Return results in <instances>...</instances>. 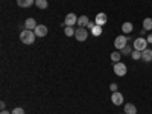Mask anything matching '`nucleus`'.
Masks as SVG:
<instances>
[{
    "mask_svg": "<svg viewBox=\"0 0 152 114\" xmlns=\"http://www.w3.org/2000/svg\"><path fill=\"white\" fill-rule=\"evenodd\" d=\"M35 38H37L35 32H34V31H29V29H24V31H21V34H20V40H21V43H23V44H26V46L34 44Z\"/></svg>",
    "mask_w": 152,
    "mask_h": 114,
    "instance_id": "1",
    "label": "nucleus"
},
{
    "mask_svg": "<svg viewBox=\"0 0 152 114\" xmlns=\"http://www.w3.org/2000/svg\"><path fill=\"white\" fill-rule=\"evenodd\" d=\"M148 40L146 38H143V37H140V38H135L134 40V43H132V46H134V49L135 50H140V52H143V50H146L148 49Z\"/></svg>",
    "mask_w": 152,
    "mask_h": 114,
    "instance_id": "2",
    "label": "nucleus"
},
{
    "mask_svg": "<svg viewBox=\"0 0 152 114\" xmlns=\"http://www.w3.org/2000/svg\"><path fill=\"white\" fill-rule=\"evenodd\" d=\"M75 37H76L78 41H85L88 38V29L87 28H78L76 32H75Z\"/></svg>",
    "mask_w": 152,
    "mask_h": 114,
    "instance_id": "3",
    "label": "nucleus"
},
{
    "mask_svg": "<svg viewBox=\"0 0 152 114\" xmlns=\"http://www.w3.org/2000/svg\"><path fill=\"white\" fill-rule=\"evenodd\" d=\"M126 43H128V38H126V35H119L116 40H114V47H116L117 50H122V49L126 46Z\"/></svg>",
    "mask_w": 152,
    "mask_h": 114,
    "instance_id": "4",
    "label": "nucleus"
},
{
    "mask_svg": "<svg viewBox=\"0 0 152 114\" xmlns=\"http://www.w3.org/2000/svg\"><path fill=\"white\" fill-rule=\"evenodd\" d=\"M126 72H128V69H126L123 62H114V73L117 76H125Z\"/></svg>",
    "mask_w": 152,
    "mask_h": 114,
    "instance_id": "5",
    "label": "nucleus"
},
{
    "mask_svg": "<svg viewBox=\"0 0 152 114\" xmlns=\"http://www.w3.org/2000/svg\"><path fill=\"white\" fill-rule=\"evenodd\" d=\"M111 102H113L114 105L120 107V105L123 104V94L119 93V91H114V93L111 94Z\"/></svg>",
    "mask_w": 152,
    "mask_h": 114,
    "instance_id": "6",
    "label": "nucleus"
},
{
    "mask_svg": "<svg viewBox=\"0 0 152 114\" xmlns=\"http://www.w3.org/2000/svg\"><path fill=\"white\" fill-rule=\"evenodd\" d=\"M76 23H78V17H76L73 12H70V14L66 15V18H64V26H73V24H76Z\"/></svg>",
    "mask_w": 152,
    "mask_h": 114,
    "instance_id": "7",
    "label": "nucleus"
},
{
    "mask_svg": "<svg viewBox=\"0 0 152 114\" xmlns=\"http://www.w3.org/2000/svg\"><path fill=\"white\" fill-rule=\"evenodd\" d=\"M107 21H108V17H107L105 12H99L96 15V20H94V23L97 26H104V24H107Z\"/></svg>",
    "mask_w": 152,
    "mask_h": 114,
    "instance_id": "8",
    "label": "nucleus"
},
{
    "mask_svg": "<svg viewBox=\"0 0 152 114\" xmlns=\"http://www.w3.org/2000/svg\"><path fill=\"white\" fill-rule=\"evenodd\" d=\"M35 35L38 37V38H43V37H46L47 35V28L44 26V24H38V26L35 28Z\"/></svg>",
    "mask_w": 152,
    "mask_h": 114,
    "instance_id": "9",
    "label": "nucleus"
},
{
    "mask_svg": "<svg viewBox=\"0 0 152 114\" xmlns=\"http://www.w3.org/2000/svg\"><path fill=\"white\" fill-rule=\"evenodd\" d=\"M38 26V24H37V21H35V18H28L26 21H24V28H26V29H29V31H35V28Z\"/></svg>",
    "mask_w": 152,
    "mask_h": 114,
    "instance_id": "10",
    "label": "nucleus"
},
{
    "mask_svg": "<svg viewBox=\"0 0 152 114\" xmlns=\"http://www.w3.org/2000/svg\"><path fill=\"white\" fill-rule=\"evenodd\" d=\"M142 59L145 62H151L152 61V49H146L142 52Z\"/></svg>",
    "mask_w": 152,
    "mask_h": 114,
    "instance_id": "11",
    "label": "nucleus"
},
{
    "mask_svg": "<svg viewBox=\"0 0 152 114\" xmlns=\"http://www.w3.org/2000/svg\"><path fill=\"white\" fill-rule=\"evenodd\" d=\"M132 31H134V26H132L131 21H125V23L122 24V32H123V34H131Z\"/></svg>",
    "mask_w": 152,
    "mask_h": 114,
    "instance_id": "12",
    "label": "nucleus"
},
{
    "mask_svg": "<svg viewBox=\"0 0 152 114\" xmlns=\"http://www.w3.org/2000/svg\"><path fill=\"white\" fill-rule=\"evenodd\" d=\"M90 23V20H88V17L87 15H81V17H78V26L79 28H87V24Z\"/></svg>",
    "mask_w": 152,
    "mask_h": 114,
    "instance_id": "13",
    "label": "nucleus"
},
{
    "mask_svg": "<svg viewBox=\"0 0 152 114\" xmlns=\"http://www.w3.org/2000/svg\"><path fill=\"white\" fill-rule=\"evenodd\" d=\"M35 3V0H17V5L21 8H31Z\"/></svg>",
    "mask_w": 152,
    "mask_h": 114,
    "instance_id": "14",
    "label": "nucleus"
},
{
    "mask_svg": "<svg viewBox=\"0 0 152 114\" xmlns=\"http://www.w3.org/2000/svg\"><path fill=\"white\" fill-rule=\"evenodd\" d=\"M125 114H137V108L132 104H126L125 105Z\"/></svg>",
    "mask_w": 152,
    "mask_h": 114,
    "instance_id": "15",
    "label": "nucleus"
},
{
    "mask_svg": "<svg viewBox=\"0 0 152 114\" xmlns=\"http://www.w3.org/2000/svg\"><path fill=\"white\" fill-rule=\"evenodd\" d=\"M143 29L148 32V31H152V18L151 17H148V18H145L143 20Z\"/></svg>",
    "mask_w": 152,
    "mask_h": 114,
    "instance_id": "16",
    "label": "nucleus"
},
{
    "mask_svg": "<svg viewBox=\"0 0 152 114\" xmlns=\"http://www.w3.org/2000/svg\"><path fill=\"white\" fill-rule=\"evenodd\" d=\"M35 5L40 8V9H47L49 2H47V0H35Z\"/></svg>",
    "mask_w": 152,
    "mask_h": 114,
    "instance_id": "17",
    "label": "nucleus"
},
{
    "mask_svg": "<svg viewBox=\"0 0 152 114\" xmlns=\"http://www.w3.org/2000/svg\"><path fill=\"white\" fill-rule=\"evenodd\" d=\"M91 35L100 37V35H102V26H97V24H94V28L91 29Z\"/></svg>",
    "mask_w": 152,
    "mask_h": 114,
    "instance_id": "18",
    "label": "nucleus"
},
{
    "mask_svg": "<svg viewBox=\"0 0 152 114\" xmlns=\"http://www.w3.org/2000/svg\"><path fill=\"white\" fill-rule=\"evenodd\" d=\"M120 58H122V53L119 52V50H116V52L111 53V59L113 62H120Z\"/></svg>",
    "mask_w": 152,
    "mask_h": 114,
    "instance_id": "19",
    "label": "nucleus"
},
{
    "mask_svg": "<svg viewBox=\"0 0 152 114\" xmlns=\"http://www.w3.org/2000/svg\"><path fill=\"white\" fill-rule=\"evenodd\" d=\"M131 58L134 59V61H138V59H142V52L140 50H132V53H131Z\"/></svg>",
    "mask_w": 152,
    "mask_h": 114,
    "instance_id": "20",
    "label": "nucleus"
},
{
    "mask_svg": "<svg viewBox=\"0 0 152 114\" xmlns=\"http://www.w3.org/2000/svg\"><path fill=\"white\" fill-rule=\"evenodd\" d=\"M75 32H76V31L73 29V26H66V28H64V34H66L67 37H73Z\"/></svg>",
    "mask_w": 152,
    "mask_h": 114,
    "instance_id": "21",
    "label": "nucleus"
},
{
    "mask_svg": "<svg viewBox=\"0 0 152 114\" xmlns=\"http://www.w3.org/2000/svg\"><path fill=\"white\" fill-rule=\"evenodd\" d=\"M120 53H123V55H131L132 53V49H131V46H128V44H126L122 50H120Z\"/></svg>",
    "mask_w": 152,
    "mask_h": 114,
    "instance_id": "22",
    "label": "nucleus"
},
{
    "mask_svg": "<svg viewBox=\"0 0 152 114\" xmlns=\"http://www.w3.org/2000/svg\"><path fill=\"white\" fill-rule=\"evenodd\" d=\"M11 114H24V110L21 107H17V108H14L11 111Z\"/></svg>",
    "mask_w": 152,
    "mask_h": 114,
    "instance_id": "23",
    "label": "nucleus"
},
{
    "mask_svg": "<svg viewBox=\"0 0 152 114\" xmlns=\"http://www.w3.org/2000/svg\"><path fill=\"white\" fill-rule=\"evenodd\" d=\"M110 90H111L113 93L117 91V84H111V85H110Z\"/></svg>",
    "mask_w": 152,
    "mask_h": 114,
    "instance_id": "24",
    "label": "nucleus"
},
{
    "mask_svg": "<svg viewBox=\"0 0 152 114\" xmlns=\"http://www.w3.org/2000/svg\"><path fill=\"white\" fill-rule=\"evenodd\" d=\"M94 24H96V23H93V21H90V23H88V24H87V29H90V31H91V29L94 28Z\"/></svg>",
    "mask_w": 152,
    "mask_h": 114,
    "instance_id": "25",
    "label": "nucleus"
},
{
    "mask_svg": "<svg viewBox=\"0 0 152 114\" xmlns=\"http://www.w3.org/2000/svg\"><path fill=\"white\" fill-rule=\"evenodd\" d=\"M146 40H148L149 44H152V34H148V38H146Z\"/></svg>",
    "mask_w": 152,
    "mask_h": 114,
    "instance_id": "26",
    "label": "nucleus"
},
{
    "mask_svg": "<svg viewBox=\"0 0 152 114\" xmlns=\"http://www.w3.org/2000/svg\"><path fill=\"white\" fill-rule=\"evenodd\" d=\"M5 107H6V104H5V102H2V104H0V108H2V110H5Z\"/></svg>",
    "mask_w": 152,
    "mask_h": 114,
    "instance_id": "27",
    "label": "nucleus"
},
{
    "mask_svg": "<svg viewBox=\"0 0 152 114\" xmlns=\"http://www.w3.org/2000/svg\"><path fill=\"white\" fill-rule=\"evenodd\" d=\"M2 114H9V111H6V110H3V111H2Z\"/></svg>",
    "mask_w": 152,
    "mask_h": 114,
    "instance_id": "28",
    "label": "nucleus"
},
{
    "mask_svg": "<svg viewBox=\"0 0 152 114\" xmlns=\"http://www.w3.org/2000/svg\"><path fill=\"white\" fill-rule=\"evenodd\" d=\"M123 114H125V113H123Z\"/></svg>",
    "mask_w": 152,
    "mask_h": 114,
    "instance_id": "29",
    "label": "nucleus"
}]
</instances>
